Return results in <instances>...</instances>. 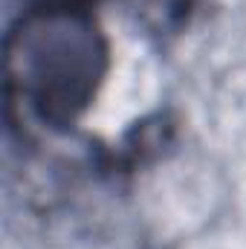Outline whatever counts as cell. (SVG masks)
Here are the masks:
<instances>
[{
	"label": "cell",
	"instance_id": "obj_1",
	"mask_svg": "<svg viewBox=\"0 0 246 249\" xmlns=\"http://www.w3.org/2000/svg\"><path fill=\"white\" fill-rule=\"evenodd\" d=\"M78 9H44L38 26H26L20 41L23 87L44 119L67 122L90 99L102 72L105 50L87 20L75 18Z\"/></svg>",
	"mask_w": 246,
	"mask_h": 249
}]
</instances>
